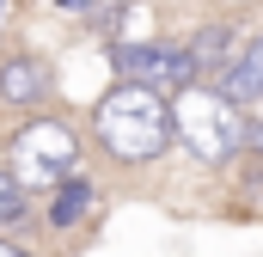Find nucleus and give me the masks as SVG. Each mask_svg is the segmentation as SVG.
I'll list each match as a JSON object with an SVG mask.
<instances>
[{"instance_id": "f257e3e1", "label": "nucleus", "mask_w": 263, "mask_h": 257, "mask_svg": "<svg viewBox=\"0 0 263 257\" xmlns=\"http://www.w3.org/2000/svg\"><path fill=\"white\" fill-rule=\"evenodd\" d=\"M86 147H98L123 172H141V166L165 159L172 153V98L117 80L110 92H98V104L86 117Z\"/></svg>"}, {"instance_id": "f03ea898", "label": "nucleus", "mask_w": 263, "mask_h": 257, "mask_svg": "<svg viewBox=\"0 0 263 257\" xmlns=\"http://www.w3.org/2000/svg\"><path fill=\"white\" fill-rule=\"evenodd\" d=\"M80 159H86V135L67 123V117H55V111L25 117V123L0 141V166L18 178V190L31 196V202H43L62 178H73Z\"/></svg>"}, {"instance_id": "7ed1b4c3", "label": "nucleus", "mask_w": 263, "mask_h": 257, "mask_svg": "<svg viewBox=\"0 0 263 257\" xmlns=\"http://www.w3.org/2000/svg\"><path fill=\"white\" fill-rule=\"evenodd\" d=\"M245 104H233L220 86H184L178 98H172V147H184L190 159L202 166H227V159H239L245 153Z\"/></svg>"}, {"instance_id": "20e7f679", "label": "nucleus", "mask_w": 263, "mask_h": 257, "mask_svg": "<svg viewBox=\"0 0 263 257\" xmlns=\"http://www.w3.org/2000/svg\"><path fill=\"white\" fill-rule=\"evenodd\" d=\"M110 67H117V80L147 86V92H159V98H178L184 86H196V56H190V43H172V37L110 43Z\"/></svg>"}, {"instance_id": "39448f33", "label": "nucleus", "mask_w": 263, "mask_h": 257, "mask_svg": "<svg viewBox=\"0 0 263 257\" xmlns=\"http://www.w3.org/2000/svg\"><path fill=\"white\" fill-rule=\"evenodd\" d=\"M55 92H62V80H55V62H49L43 49H12V56H0V111L37 117V111L55 104Z\"/></svg>"}, {"instance_id": "423d86ee", "label": "nucleus", "mask_w": 263, "mask_h": 257, "mask_svg": "<svg viewBox=\"0 0 263 257\" xmlns=\"http://www.w3.org/2000/svg\"><path fill=\"white\" fill-rule=\"evenodd\" d=\"M98 208H104V196H98V184H92L86 172L62 178L55 190L43 196V221H49L55 233H80V227H92V221H98Z\"/></svg>"}, {"instance_id": "0eeeda50", "label": "nucleus", "mask_w": 263, "mask_h": 257, "mask_svg": "<svg viewBox=\"0 0 263 257\" xmlns=\"http://www.w3.org/2000/svg\"><path fill=\"white\" fill-rule=\"evenodd\" d=\"M184 43H190V56H196V80H208V86H214V80H220V74L233 67V43H239V25H227V19H220V25H202L196 37H184Z\"/></svg>"}, {"instance_id": "6e6552de", "label": "nucleus", "mask_w": 263, "mask_h": 257, "mask_svg": "<svg viewBox=\"0 0 263 257\" xmlns=\"http://www.w3.org/2000/svg\"><path fill=\"white\" fill-rule=\"evenodd\" d=\"M214 86H220L233 104H257V98H263V37H251V43L233 56V67L214 80Z\"/></svg>"}, {"instance_id": "1a4fd4ad", "label": "nucleus", "mask_w": 263, "mask_h": 257, "mask_svg": "<svg viewBox=\"0 0 263 257\" xmlns=\"http://www.w3.org/2000/svg\"><path fill=\"white\" fill-rule=\"evenodd\" d=\"M31 208H37V202L18 190V178L0 166V233H6V227H18V221H31Z\"/></svg>"}, {"instance_id": "9d476101", "label": "nucleus", "mask_w": 263, "mask_h": 257, "mask_svg": "<svg viewBox=\"0 0 263 257\" xmlns=\"http://www.w3.org/2000/svg\"><path fill=\"white\" fill-rule=\"evenodd\" d=\"M245 153H263V117L245 123Z\"/></svg>"}, {"instance_id": "9b49d317", "label": "nucleus", "mask_w": 263, "mask_h": 257, "mask_svg": "<svg viewBox=\"0 0 263 257\" xmlns=\"http://www.w3.org/2000/svg\"><path fill=\"white\" fill-rule=\"evenodd\" d=\"M55 6H62V12H80V19H92V12H98V0H55Z\"/></svg>"}, {"instance_id": "f8f14e48", "label": "nucleus", "mask_w": 263, "mask_h": 257, "mask_svg": "<svg viewBox=\"0 0 263 257\" xmlns=\"http://www.w3.org/2000/svg\"><path fill=\"white\" fill-rule=\"evenodd\" d=\"M0 257H37L31 245H18V239H0Z\"/></svg>"}, {"instance_id": "ddd939ff", "label": "nucleus", "mask_w": 263, "mask_h": 257, "mask_svg": "<svg viewBox=\"0 0 263 257\" xmlns=\"http://www.w3.org/2000/svg\"><path fill=\"white\" fill-rule=\"evenodd\" d=\"M0 19H6V0H0Z\"/></svg>"}]
</instances>
